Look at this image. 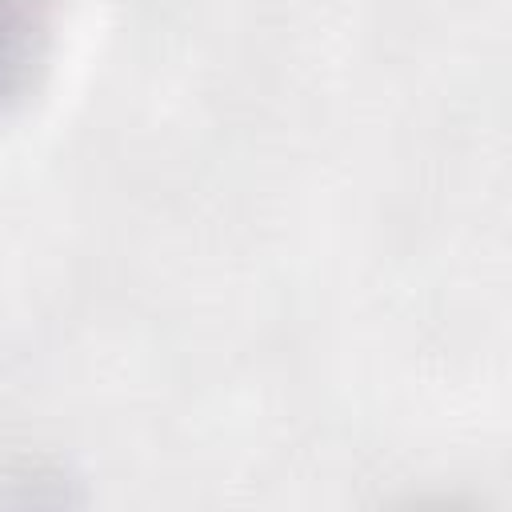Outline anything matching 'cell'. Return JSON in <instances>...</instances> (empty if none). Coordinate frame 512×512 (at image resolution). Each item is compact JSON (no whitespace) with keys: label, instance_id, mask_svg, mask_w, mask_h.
Masks as SVG:
<instances>
[{"label":"cell","instance_id":"1","mask_svg":"<svg viewBox=\"0 0 512 512\" xmlns=\"http://www.w3.org/2000/svg\"><path fill=\"white\" fill-rule=\"evenodd\" d=\"M52 36V0H0V108L16 100Z\"/></svg>","mask_w":512,"mask_h":512}]
</instances>
